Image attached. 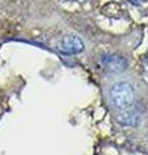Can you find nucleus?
<instances>
[{"instance_id": "nucleus-1", "label": "nucleus", "mask_w": 148, "mask_h": 155, "mask_svg": "<svg viewBox=\"0 0 148 155\" xmlns=\"http://www.w3.org/2000/svg\"><path fill=\"white\" fill-rule=\"evenodd\" d=\"M109 98L117 109L125 110L134 104L135 92L129 81H118L109 88Z\"/></svg>"}, {"instance_id": "nucleus-2", "label": "nucleus", "mask_w": 148, "mask_h": 155, "mask_svg": "<svg viewBox=\"0 0 148 155\" xmlns=\"http://www.w3.org/2000/svg\"><path fill=\"white\" fill-rule=\"evenodd\" d=\"M102 65L104 70L111 74H121L126 70L128 61L120 54H107L102 58Z\"/></svg>"}, {"instance_id": "nucleus-3", "label": "nucleus", "mask_w": 148, "mask_h": 155, "mask_svg": "<svg viewBox=\"0 0 148 155\" xmlns=\"http://www.w3.org/2000/svg\"><path fill=\"white\" fill-rule=\"evenodd\" d=\"M58 49L63 54H77V53L84 51V43L79 36H65L59 43Z\"/></svg>"}, {"instance_id": "nucleus-4", "label": "nucleus", "mask_w": 148, "mask_h": 155, "mask_svg": "<svg viewBox=\"0 0 148 155\" xmlns=\"http://www.w3.org/2000/svg\"><path fill=\"white\" fill-rule=\"evenodd\" d=\"M118 122L125 125H135L139 122V116H138V114L134 110H131L129 107V109L122 110V113L118 115Z\"/></svg>"}]
</instances>
